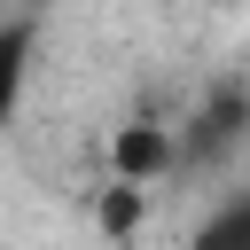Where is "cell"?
<instances>
[{"instance_id": "cell-1", "label": "cell", "mask_w": 250, "mask_h": 250, "mask_svg": "<svg viewBox=\"0 0 250 250\" xmlns=\"http://www.w3.org/2000/svg\"><path fill=\"white\" fill-rule=\"evenodd\" d=\"M172 164H180V133H172V125H148V117H133V125H117V133H109V172H117V180H141V188H156Z\"/></svg>"}, {"instance_id": "cell-2", "label": "cell", "mask_w": 250, "mask_h": 250, "mask_svg": "<svg viewBox=\"0 0 250 250\" xmlns=\"http://www.w3.org/2000/svg\"><path fill=\"white\" fill-rule=\"evenodd\" d=\"M242 141V86H219L211 102H203V117L188 125V141H180V164H211V156H227Z\"/></svg>"}, {"instance_id": "cell-3", "label": "cell", "mask_w": 250, "mask_h": 250, "mask_svg": "<svg viewBox=\"0 0 250 250\" xmlns=\"http://www.w3.org/2000/svg\"><path fill=\"white\" fill-rule=\"evenodd\" d=\"M31 62H39V23H31V16H8V23H0V125L23 109Z\"/></svg>"}, {"instance_id": "cell-4", "label": "cell", "mask_w": 250, "mask_h": 250, "mask_svg": "<svg viewBox=\"0 0 250 250\" xmlns=\"http://www.w3.org/2000/svg\"><path fill=\"white\" fill-rule=\"evenodd\" d=\"M141 227H148V188L109 172V188L94 195V234H102V242H133Z\"/></svg>"}, {"instance_id": "cell-5", "label": "cell", "mask_w": 250, "mask_h": 250, "mask_svg": "<svg viewBox=\"0 0 250 250\" xmlns=\"http://www.w3.org/2000/svg\"><path fill=\"white\" fill-rule=\"evenodd\" d=\"M195 242H203V250H250V195H227V203L195 227Z\"/></svg>"}, {"instance_id": "cell-6", "label": "cell", "mask_w": 250, "mask_h": 250, "mask_svg": "<svg viewBox=\"0 0 250 250\" xmlns=\"http://www.w3.org/2000/svg\"><path fill=\"white\" fill-rule=\"evenodd\" d=\"M211 8H234V0H211Z\"/></svg>"}, {"instance_id": "cell-7", "label": "cell", "mask_w": 250, "mask_h": 250, "mask_svg": "<svg viewBox=\"0 0 250 250\" xmlns=\"http://www.w3.org/2000/svg\"><path fill=\"white\" fill-rule=\"evenodd\" d=\"M188 250H203V242H195V234H188Z\"/></svg>"}]
</instances>
